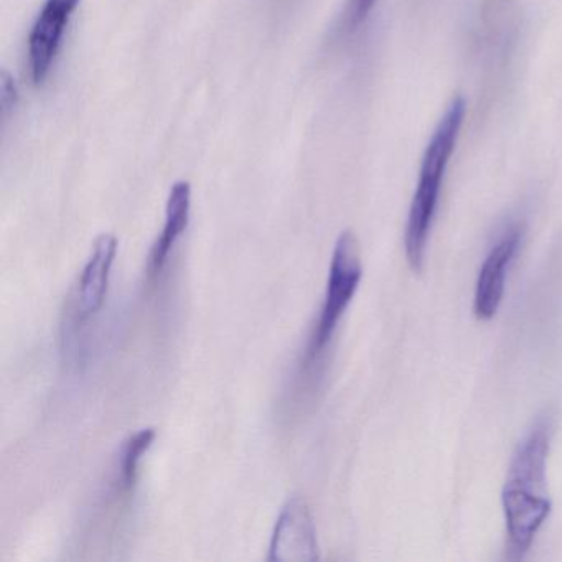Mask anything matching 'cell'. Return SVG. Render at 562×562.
Masks as SVG:
<instances>
[{
	"instance_id": "6da1fadb",
	"label": "cell",
	"mask_w": 562,
	"mask_h": 562,
	"mask_svg": "<svg viewBox=\"0 0 562 562\" xmlns=\"http://www.w3.org/2000/svg\"><path fill=\"white\" fill-rule=\"evenodd\" d=\"M552 419L539 417L535 426L518 443L508 467L502 505L508 535L509 558L522 559L531 549L539 529L551 513L548 496L549 447H551Z\"/></svg>"
},
{
	"instance_id": "7a4b0ae2",
	"label": "cell",
	"mask_w": 562,
	"mask_h": 562,
	"mask_svg": "<svg viewBox=\"0 0 562 562\" xmlns=\"http://www.w3.org/2000/svg\"><path fill=\"white\" fill-rule=\"evenodd\" d=\"M465 111V100L462 97L453 98L442 120L437 124L432 139L427 144L426 153H424L419 182H417L416 192L411 202L406 232H404V251H406L407 262L414 272H420L424 268L427 239H429L434 216H436L443 176H446L450 157L456 150Z\"/></svg>"
},
{
	"instance_id": "3957f363",
	"label": "cell",
	"mask_w": 562,
	"mask_h": 562,
	"mask_svg": "<svg viewBox=\"0 0 562 562\" xmlns=\"http://www.w3.org/2000/svg\"><path fill=\"white\" fill-rule=\"evenodd\" d=\"M361 278H363V266H361L360 243L351 229H345L338 236L331 252L324 304H322L314 331L308 338L304 367L317 363L318 358L330 344L341 317L360 288Z\"/></svg>"
},
{
	"instance_id": "277c9868",
	"label": "cell",
	"mask_w": 562,
	"mask_h": 562,
	"mask_svg": "<svg viewBox=\"0 0 562 562\" xmlns=\"http://www.w3.org/2000/svg\"><path fill=\"white\" fill-rule=\"evenodd\" d=\"M116 255V236L110 233L98 236L90 258L65 307L64 322H61V341L65 350H70L78 344L83 328L103 308Z\"/></svg>"
},
{
	"instance_id": "5b68a950",
	"label": "cell",
	"mask_w": 562,
	"mask_h": 562,
	"mask_svg": "<svg viewBox=\"0 0 562 562\" xmlns=\"http://www.w3.org/2000/svg\"><path fill=\"white\" fill-rule=\"evenodd\" d=\"M318 559L317 529L307 503L292 496L282 506L269 542L268 561L312 562Z\"/></svg>"
},
{
	"instance_id": "8992f818",
	"label": "cell",
	"mask_w": 562,
	"mask_h": 562,
	"mask_svg": "<svg viewBox=\"0 0 562 562\" xmlns=\"http://www.w3.org/2000/svg\"><path fill=\"white\" fill-rule=\"evenodd\" d=\"M81 0H45L29 35V65L37 87L45 83L60 50L65 31Z\"/></svg>"
},
{
	"instance_id": "52a82bcc",
	"label": "cell",
	"mask_w": 562,
	"mask_h": 562,
	"mask_svg": "<svg viewBox=\"0 0 562 562\" xmlns=\"http://www.w3.org/2000/svg\"><path fill=\"white\" fill-rule=\"evenodd\" d=\"M521 241V226H509L486 255L476 279L475 301H473V312L480 321H490L498 312L505 295L506 274Z\"/></svg>"
},
{
	"instance_id": "ba28073f",
	"label": "cell",
	"mask_w": 562,
	"mask_h": 562,
	"mask_svg": "<svg viewBox=\"0 0 562 562\" xmlns=\"http://www.w3.org/2000/svg\"><path fill=\"white\" fill-rule=\"evenodd\" d=\"M190 210H192V187L187 180H179L173 183L167 199L162 232L150 248L149 261H147L149 279L159 278L166 269L173 248L189 228Z\"/></svg>"
},
{
	"instance_id": "9c48e42d",
	"label": "cell",
	"mask_w": 562,
	"mask_h": 562,
	"mask_svg": "<svg viewBox=\"0 0 562 562\" xmlns=\"http://www.w3.org/2000/svg\"><path fill=\"white\" fill-rule=\"evenodd\" d=\"M157 439V430L154 427L137 430L123 443L120 450V457L116 462V473H114V492L117 495H130L136 488L139 480L140 462L144 456L149 452Z\"/></svg>"
},
{
	"instance_id": "30bf717a",
	"label": "cell",
	"mask_w": 562,
	"mask_h": 562,
	"mask_svg": "<svg viewBox=\"0 0 562 562\" xmlns=\"http://www.w3.org/2000/svg\"><path fill=\"white\" fill-rule=\"evenodd\" d=\"M19 91L15 87L14 78L9 74H2V106H4V113L8 114L9 110L18 104Z\"/></svg>"
},
{
	"instance_id": "8fae6325",
	"label": "cell",
	"mask_w": 562,
	"mask_h": 562,
	"mask_svg": "<svg viewBox=\"0 0 562 562\" xmlns=\"http://www.w3.org/2000/svg\"><path fill=\"white\" fill-rule=\"evenodd\" d=\"M376 0H351V25L358 27L367 21Z\"/></svg>"
}]
</instances>
